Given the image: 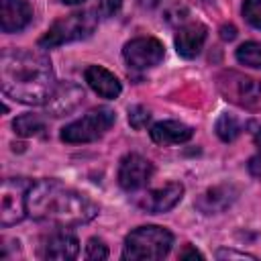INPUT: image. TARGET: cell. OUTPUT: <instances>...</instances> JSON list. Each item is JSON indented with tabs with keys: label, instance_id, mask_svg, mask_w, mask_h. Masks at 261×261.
<instances>
[{
	"label": "cell",
	"instance_id": "obj_1",
	"mask_svg": "<svg viewBox=\"0 0 261 261\" xmlns=\"http://www.w3.org/2000/svg\"><path fill=\"white\" fill-rule=\"evenodd\" d=\"M0 84L8 98L33 106L45 104L57 86L51 61L24 49H6L2 53Z\"/></svg>",
	"mask_w": 261,
	"mask_h": 261
},
{
	"label": "cell",
	"instance_id": "obj_2",
	"mask_svg": "<svg viewBox=\"0 0 261 261\" xmlns=\"http://www.w3.org/2000/svg\"><path fill=\"white\" fill-rule=\"evenodd\" d=\"M29 214L35 220L65 226H80L98 214V206L82 192L55 179H43L31 186L27 198Z\"/></svg>",
	"mask_w": 261,
	"mask_h": 261
},
{
	"label": "cell",
	"instance_id": "obj_3",
	"mask_svg": "<svg viewBox=\"0 0 261 261\" xmlns=\"http://www.w3.org/2000/svg\"><path fill=\"white\" fill-rule=\"evenodd\" d=\"M173 245V234L163 226H139L124 239L122 259L128 261H157L163 259Z\"/></svg>",
	"mask_w": 261,
	"mask_h": 261
},
{
	"label": "cell",
	"instance_id": "obj_4",
	"mask_svg": "<svg viewBox=\"0 0 261 261\" xmlns=\"http://www.w3.org/2000/svg\"><path fill=\"white\" fill-rule=\"evenodd\" d=\"M96 29V16H92L88 10L82 12H71L59 20H55L49 31L39 39V47L41 49H53L71 41H80L92 35V31Z\"/></svg>",
	"mask_w": 261,
	"mask_h": 261
},
{
	"label": "cell",
	"instance_id": "obj_5",
	"mask_svg": "<svg viewBox=\"0 0 261 261\" xmlns=\"http://www.w3.org/2000/svg\"><path fill=\"white\" fill-rule=\"evenodd\" d=\"M114 122H116V112L112 108L100 106L86 112L82 118L65 124L59 137L65 143H92L102 135H106Z\"/></svg>",
	"mask_w": 261,
	"mask_h": 261
},
{
	"label": "cell",
	"instance_id": "obj_6",
	"mask_svg": "<svg viewBox=\"0 0 261 261\" xmlns=\"http://www.w3.org/2000/svg\"><path fill=\"white\" fill-rule=\"evenodd\" d=\"M31 186L33 184L22 177L2 181V190H0V224L2 226H12L29 214L27 198H29Z\"/></svg>",
	"mask_w": 261,
	"mask_h": 261
},
{
	"label": "cell",
	"instance_id": "obj_7",
	"mask_svg": "<svg viewBox=\"0 0 261 261\" xmlns=\"http://www.w3.org/2000/svg\"><path fill=\"white\" fill-rule=\"evenodd\" d=\"M218 88L222 90V94L247 108H259L261 106V82L234 73V71H226L218 77Z\"/></svg>",
	"mask_w": 261,
	"mask_h": 261
},
{
	"label": "cell",
	"instance_id": "obj_8",
	"mask_svg": "<svg viewBox=\"0 0 261 261\" xmlns=\"http://www.w3.org/2000/svg\"><path fill=\"white\" fill-rule=\"evenodd\" d=\"M122 55H124V61L133 69H149L161 63L165 55V47L161 41L153 37H139L124 45Z\"/></svg>",
	"mask_w": 261,
	"mask_h": 261
},
{
	"label": "cell",
	"instance_id": "obj_9",
	"mask_svg": "<svg viewBox=\"0 0 261 261\" xmlns=\"http://www.w3.org/2000/svg\"><path fill=\"white\" fill-rule=\"evenodd\" d=\"M153 173V163L139 153H128L120 159L118 165V184L126 192L143 188Z\"/></svg>",
	"mask_w": 261,
	"mask_h": 261
},
{
	"label": "cell",
	"instance_id": "obj_10",
	"mask_svg": "<svg viewBox=\"0 0 261 261\" xmlns=\"http://www.w3.org/2000/svg\"><path fill=\"white\" fill-rule=\"evenodd\" d=\"M181 198H184V186L177 181H171L159 190L147 192L145 196H141L137 200V204H139V208H143L149 214H161V212L175 208Z\"/></svg>",
	"mask_w": 261,
	"mask_h": 261
},
{
	"label": "cell",
	"instance_id": "obj_11",
	"mask_svg": "<svg viewBox=\"0 0 261 261\" xmlns=\"http://www.w3.org/2000/svg\"><path fill=\"white\" fill-rule=\"evenodd\" d=\"M82 100H84V90L77 84L61 82L55 86V90L47 98L45 108L51 116H65V114L73 112L82 104Z\"/></svg>",
	"mask_w": 261,
	"mask_h": 261
},
{
	"label": "cell",
	"instance_id": "obj_12",
	"mask_svg": "<svg viewBox=\"0 0 261 261\" xmlns=\"http://www.w3.org/2000/svg\"><path fill=\"white\" fill-rule=\"evenodd\" d=\"M237 198H239L237 186L220 184V186H214V188L206 190L204 194H200V198L196 200V208L204 214H218V212L226 210L228 206H232Z\"/></svg>",
	"mask_w": 261,
	"mask_h": 261
},
{
	"label": "cell",
	"instance_id": "obj_13",
	"mask_svg": "<svg viewBox=\"0 0 261 261\" xmlns=\"http://www.w3.org/2000/svg\"><path fill=\"white\" fill-rule=\"evenodd\" d=\"M206 37H208V29L202 22H186L177 29L175 49L181 57L194 59L196 55H200V51L206 43Z\"/></svg>",
	"mask_w": 261,
	"mask_h": 261
},
{
	"label": "cell",
	"instance_id": "obj_14",
	"mask_svg": "<svg viewBox=\"0 0 261 261\" xmlns=\"http://www.w3.org/2000/svg\"><path fill=\"white\" fill-rule=\"evenodd\" d=\"M84 77H86L88 86H90L98 96H102V98L114 100V98H118L120 92H122V86H120L118 77H116L112 71H108L106 67H102V65H90V67H86Z\"/></svg>",
	"mask_w": 261,
	"mask_h": 261
},
{
	"label": "cell",
	"instance_id": "obj_15",
	"mask_svg": "<svg viewBox=\"0 0 261 261\" xmlns=\"http://www.w3.org/2000/svg\"><path fill=\"white\" fill-rule=\"evenodd\" d=\"M33 20V8L27 0H2L0 27L4 33H18Z\"/></svg>",
	"mask_w": 261,
	"mask_h": 261
},
{
	"label": "cell",
	"instance_id": "obj_16",
	"mask_svg": "<svg viewBox=\"0 0 261 261\" xmlns=\"http://www.w3.org/2000/svg\"><path fill=\"white\" fill-rule=\"evenodd\" d=\"M149 135L157 145H179L192 139L194 128L179 120H161L151 126Z\"/></svg>",
	"mask_w": 261,
	"mask_h": 261
},
{
	"label": "cell",
	"instance_id": "obj_17",
	"mask_svg": "<svg viewBox=\"0 0 261 261\" xmlns=\"http://www.w3.org/2000/svg\"><path fill=\"white\" fill-rule=\"evenodd\" d=\"M80 251V243L75 239V234L71 232H53L47 243H45V249H43V257L45 259H59V261H69V259H75Z\"/></svg>",
	"mask_w": 261,
	"mask_h": 261
},
{
	"label": "cell",
	"instance_id": "obj_18",
	"mask_svg": "<svg viewBox=\"0 0 261 261\" xmlns=\"http://www.w3.org/2000/svg\"><path fill=\"white\" fill-rule=\"evenodd\" d=\"M12 126L20 137H37L45 130V122L39 114H20L18 118H14Z\"/></svg>",
	"mask_w": 261,
	"mask_h": 261
},
{
	"label": "cell",
	"instance_id": "obj_19",
	"mask_svg": "<svg viewBox=\"0 0 261 261\" xmlns=\"http://www.w3.org/2000/svg\"><path fill=\"white\" fill-rule=\"evenodd\" d=\"M214 130H216V135H218L220 141L230 143V141H234L241 135V122L232 114H220L218 120H216V124H214Z\"/></svg>",
	"mask_w": 261,
	"mask_h": 261
},
{
	"label": "cell",
	"instance_id": "obj_20",
	"mask_svg": "<svg viewBox=\"0 0 261 261\" xmlns=\"http://www.w3.org/2000/svg\"><path fill=\"white\" fill-rule=\"evenodd\" d=\"M237 61L247 67H261V43L249 41L237 49Z\"/></svg>",
	"mask_w": 261,
	"mask_h": 261
},
{
	"label": "cell",
	"instance_id": "obj_21",
	"mask_svg": "<svg viewBox=\"0 0 261 261\" xmlns=\"http://www.w3.org/2000/svg\"><path fill=\"white\" fill-rule=\"evenodd\" d=\"M243 16L251 27L261 29V0H245L243 2Z\"/></svg>",
	"mask_w": 261,
	"mask_h": 261
},
{
	"label": "cell",
	"instance_id": "obj_22",
	"mask_svg": "<svg viewBox=\"0 0 261 261\" xmlns=\"http://www.w3.org/2000/svg\"><path fill=\"white\" fill-rule=\"evenodd\" d=\"M151 120V112L145 108V106H130L128 108V124L137 130L145 128Z\"/></svg>",
	"mask_w": 261,
	"mask_h": 261
},
{
	"label": "cell",
	"instance_id": "obj_23",
	"mask_svg": "<svg viewBox=\"0 0 261 261\" xmlns=\"http://www.w3.org/2000/svg\"><path fill=\"white\" fill-rule=\"evenodd\" d=\"M86 257L90 261H102L108 257V247L100 239H90L86 245Z\"/></svg>",
	"mask_w": 261,
	"mask_h": 261
},
{
	"label": "cell",
	"instance_id": "obj_24",
	"mask_svg": "<svg viewBox=\"0 0 261 261\" xmlns=\"http://www.w3.org/2000/svg\"><path fill=\"white\" fill-rule=\"evenodd\" d=\"M120 6H122V0H98L96 12L100 18H110L120 10Z\"/></svg>",
	"mask_w": 261,
	"mask_h": 261
},
{
	"label": "cell",
	"instance_id": "obj_25",
	"mask_svg": "<svg viewBox=\"0 0 261 261\" xmlns=\"http://www.w3.org/2000/svg\"><path fill=\"white\" fill-rule=\"evenodd\" d=\"M216 257H218V259H251V261L257 259V257L251 255V253H237V251H230V249H220V251L216 253Z\"/></svg>",
	"mask_w": 261,
	"mask_h": 261
},
{
	"label": "cell",
	"instance_id": "obj_26",
	"mask_svg": "<svg viewBox=\"0 0 261 261\" xmlns=\"http://www.w3.org/2000/svg\"><path fill=\"white\" fill-rule=\"evenodd\" d=\"M247 130H249V135L253 137L257 149H261V122H257V120H249V122H247Z\"/></svg>",
	"mask_w": 261,
	"mask_h": 261
},
{
	"label": "cell",
	"instance_id": "obj_27",
	"mask_svg": "<svg viewBox=\"0 0 261 261\" xmlns=\"http://www.w3.org/2000/svg\"><path fill=\"white\" fill-rule=\"evenodd\" d=\"M249 171H251V175L261 177V149H257V155L251 157V161H249Z\"/></svg>",
	"mask_w": 261,
	"mask_h": 261
},
{
	"label": "cell",
	"instance_id": "obj_28",
	"mask_svg": "<svg viewBox=\"0 0 261 261\" xmlns=\"http://www.w3.org/2000/svg\"><path fill=\"white\" fill-rule=\"evenodd\" d=\"M179 259H204V255H202L200 251H196L194 247L186 245V249L179 253Z\"/></svg>",
	"mask_w": 261,
	"mask_h": 261
},
{
	"label": "cell",
	"instance_id": "obj_29",
	"mask_svg": "<svg viewBox=\"0 0 261 261\" xmlns=\"http://www.w3.org/2000/svg\"><path fill=\"white\" fill-rule=\"evenodd\" d=\"M220 37H222L224 41H232V39L237 37V29H234L232 24H224V27L220 29Z\"/></svg>",
	"mask_w": 261,
	"mask_h": 261
},
{
	"label": "cell",
	"instance_id": "obj_30",
	"mask_svg": "<svg viewBox=\"0 0 261 261\" xmlns=\"http://www.w3.org/2000/svg\"><path fill=\"white\" fill-rule=\"evenodd\" d=\"M139 4H141L143 8H155V6L159 4V0H139Z\"/></svg>",
	"mask_w": 261,
	"mask_h": 261
},
{
	"label": "cell",
	"instance_id": "obj_31",
	"mask_svg": "<svg viewBox=\"0 0 261 261\" xmlns=\"http://www.w3.org/2000/svg\"><path fill=\"white\" fill-rule=\"evenodd\" d=\"M63 4H80V2H84V0H61Z\"/></svg>",
	"mask_w": 261,
	"mask_h": 261
},
{
	"label": "cell",
	"instance_id": "obj_32",
	"mask_svg": "<svg viewBox=\"0 0 261 261\" xmlns=\"http://www.w3.org/2000/svg\"><path fill=\"white\" fill-rule=\"evenodd\" d=\"M202 2H214V0H202Z\"/></svg>",
	"mask_w": 261,
	"mask_h": 261
}]
</instances>
